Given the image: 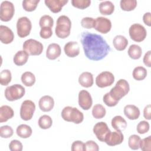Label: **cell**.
<instances>
[{"instance_id":"1","label":"cell","mask_w":151,"mask_h":151,"mask_svg":"<svg viewBox=\"0 0 151 151\" xmlns=\"http://www.w3.org/2000/svg\"><path fill=\"white\" fill-rule=\"evenodd\" d=\"M81 42L86 57L92 61L103 60L111 51L110 45L103 37L96 34L82 32Z\"/></svg>"},{"instance_id":"2","label":"cell","mask_w":151,"mask_h":151,"mask_svg":"<svg viewBox=\"0 0 151 151\" xmlns=\"http://www.w3.org/2000/svg\"><path fill=\"white\" fill-rule=\"evenodd\" d=\"M71 28V21L67 16L61 15L58 18L55 33L58 38L64 39L68 37L70 34Z\"/></svg>"},{"instance_id":"3","label":"cell","mask_w":151,"mask_h":151,"mask_svg":"<svg viewBox=\"0 0 151 151\" xmlns=\"http://www.w3.org/2000/svg\"><path fill=\"white\" fill-rule=\"evenodd\" d=\"M61 114L63 120L75 124H80L84 120L83 113L76 107L66 106L63 109Z\"/></svg>"},{"instance_id":"4","label":"cell","mask_w":151,"mask_h":151,"mask_svg":"<svg viewBox=\"0 0 151 151\" xmlns=\"http://www.w3.org/2000/svg\"><path fill=\"white\" fill-rule=\"evenodd\" d=\"M129 90V83L124 79H120L109 93L113 99L119 101L122 98L127 94Z\"/></svg>"},{"instance_id":"5","label":"cell","mask_w":151,"mask_h":151,"mask_svg":"<svg viewBox=\"0 0 151 151\" xmlns=\"http://www.w3.org/2000/svg\"><path fill=\"white\" fill-rule=\"evenodd\" d=\"M25 93V88L21 84H15L7 87L5 90V97L10 101L21 99Z\"/></svg>"},{"instance_id":"6","label":"cell","mask_w":151,"mask_h":151,"mask_svg":"<svg viewBox=\"0 0 151 151\" xmlns=\"http://www.w3.org/2000/svg\"><path fill=\"white\" fill-rule=\"evenodd\" d=\"M22 48L29 55H39L42 52L44 47L40 41L34 39H28L24 42Z\"/></svg>"},{"instance_id":"7","label":"cell","mask_w":151,"mask_h":151,"mask_svg":"<svg viewBox=\"0 0 151 151\" xmlns=\"http://www.w3.org/2000/svg\"><path fill=\"white\" fill-rule=\"evenodd\" d=\"M129 32L130 38L137 42L143 41L147 35L145 28L140 24H132L129 28Z\"/></svg>"},{"instance_id":"8","label":"cell","mask_w":151,"mask_h":151,"mask_svg":"<svg viewBox=\"0 0 151 151\" xmlns=\"http://www.w3.org/2000/svg\"><path fill=\"white\" fill-rule=\"evenodd\" d=\"M31 28L32 24L28 18L22 17L18 18L17 22V34L20 38H24L29 35Z\"/></svg>"},{"instance_id":"9","label":"cell","mask_w":151,"mask_h":151,"mask_svg":"<svg viewBox=\"0 0 151 151\" xmlns=\"http://www.w3.org/2000/svg\"><path fill=\"white\" fill-rule=\"evenodd\" d=\"M35 110V103L31 100H26L21 104L20 107V117L22 120L28 121L33 117Z\"/></svg>"},{"instance_id":"10","label":"cell","mask_w":151,"mask_h":151,"mask_svg":"<svg viewBox=\"0 0 151 151\" xmlns=\"http://www.w3.org/2000/svg\"><path fill=\"white\" fill-rule=\"evenodd\" d=\"M15 13L14 4L8 1H3L0 6V19L2 21L8 22L10 21Z\"/></svg>"},{"instance_id":"11","label":"cell","mask_w":151,"mask_h":151,"mask_svg":"<svg viewBox=\"0 0 151 151\" xmlns=\"http://www.w3.org/2000/svg\"><path fill=\"white\" fill-rule=\"evenodd\" d=\"M114 81V76L111 72L103 71L96 78V84L100 88L110 86Z\"/></svg>"},{"instance_id":"12","label":"cell","mask_w":151,"mask_h":151,"mask_svg":"<svg viewBox=\"0 0 151 151\" xmlns=\"http://www.w3.org/2000/svg\"><path fill=\"white\" fill-rule=\"evenodd\" d=\"M124 140V136L121 131L110 132L106 136L104 142L110 146H114L121 144Z\"/></svg>"},{"instance_id":"13","label":"cell","mask_w":151,"mask_h":151,"mask_svg":"<svg viewBox=\"0 0 151 151\" xmlns=\"http://www.w3.org/2000/svg\"><path fill=\"white\" fill-rule=\"evenodd\" d=\"M95 20L96 24L94 28L97 31L101 34H107L110 31L111 22L109 19L103 17H99Z\"/></svg>"},{"instance_id":"14","label":"cell","mask_w":151,"mask_h":151,"mask_svg":"<svg viewBox=\"0 0 151 151\" xmlns=\"http://www.w3.org/2000/svg\"><path fill=\"white\" fill-rule=\"evenodd\" d=\"M93 130L97 139L100 142H103L104 141L106 136L110 132H111L106 123L104 122L97 123L94 125Z\"/></svg>"},{"instance_id":"15","label":"cell","mask_w":151,"mask_h":151,"mask_svg":"<svg viewBox=\"0 0 151 151\" xmlns=\"http://www.w3.org/2000/svg\"><path fill=\"white\" fill-rule=\"evenodd\" d=\"M93 100L90 93L85 90H81L78 93V104L84 110H88L92 106Z\"/></svg>"},{"instance_id":"16","label":"cell","mask_w":151,"mask_h":151,"mask_svg":"<svg viewBox=\"0 0 151 151\" xmlns=\"http://www.w3.org/2000/svg\"><path fill=\"white\" fill-rule=\"evenodd\" d=\"M14 39V34L12 31L6 26H0V40L2 43L8 44L11 43Z\"/></svg>"},{"instance_id":"17","label":"cell","mask_w":151,"mask_h":151,"mask_svg":"<svg viewBox=\"0 0 151 151\" xmlns=\"http://www.w3.org/2000/svg\"><path fill=\"white\" fill-rule=\"evenodd\" d=\"M38 106L41 110L44 112L51 111L54 106V100L53 98L50 96H44L40 98Z\"/></svg>"},{"instance_id":"18","label":"cell","mask_w":151,"mask_h":151,"mask_svg":"<svg viewBox=\"0 0 151 151\" xmlns=\"http://www.w3.org/2000/svg\"><path fill=\"white\" fill-rule=\"evenodd\" d=\"M68 0H45V4L53 13L60 12L62 8L68 3Z\"/></svg>"},{"instance_id":"19","label":"cell","mask_w":151,"mask_h":151,"mask_svg":"<svg viewBox=\"0 0 151 151\" xmlns=\"http://www.w3.org/2000/svg\"><path fill=\"white\" fill-rule=\"evenodd\" d=\"M65 54L69 57H75L80 53V47L77 42L69 41L64 47Z\"/></svg>"},{"instance_id":"20","label":"cell","mask_w":151,"mask_h":151,"mask_svg":"<svg viewBox=\"0 0 151 151\" xmlns=\"http://www.w3.org/2000/svg\"><path fill=\"white\" fill-rule=\"evenodd\" d=\"M61 53V49L60 46L56 43L50 44L46 51V57L51 60L57 59L60 57Z\"/></svg>"},{"instance_id":"21","label":"cell","mask_w":151,"mask_h":151,"mask_svg":"<svg viewBox=\"0 0 151 151\" xmlns=\"http://www.w3.org/2000/svg\"><path fill=\"white\" fill-rule=\"evenodd\" d=\"M124 114L130 120H136L140 116L139 109L133 104H127L124 107Z\"/></svg>"},{"instance_id":"22","label":"cell","mask_w":151,"mask_h":151,"mask_svg":"<svg viewBox=\"0 0 151 151\" xmlns=\"http://www.w3.org/2000/svg\"><path fill=\"white\" fill-rule=\"evenodd\" d=\"M78 83L82 87L85 88L91 87L94 83L93 74L87 71L82 73L78 77Z\"/></svg>"},{"instance_id":"23","label":"cell","mask_w":151,"mask_h":151,"mask_svg":"<svg viewBox=\"0 0 151 151\" xmlns=\"http://www.w3.org/2000/svg\"><path fill=\"white\" fill-rule=\"evenodd\" d=\"M14 112L9 106L4 105L0 107V123H4L13 117Z\"/></svg>"},{"instance_id":"24","label":"cell","mask_w":151,"mask_h":151,"mask_svg":"<svg viewBox=\"0 0 151 151\" xmlns=\"http://www.w3.org/2000/svg\"><path fill=\"white\" fill-rule=\"evenodd\" d=\"M113 44L114 48L119 51L124 50L127 45H128V40L127 38L122 35H116L113 40Z\"/></svg>"},{"instance_id":"25","label":"cell","mask_w":151,"mask_h":151,"mask_svg":"<svg viewBox=\"0 0 151 151\" xmlns=\"http://www.w3.org/2000/svg\"><path fill=\"white\" fill-rule=\"evenodd\" d=\"M99 11L103 15H110L114 11V4L109 1H102L99 4Z\"/></svg>"},{"instance_id":"26","label":"cell","mask_w":151,"mask_h":151,"mask_svg":"<svg viewBox=\"0 0 151 151\" xmlns=\"http://www.w3.org/2000/svg\"><path fill=\"white\" fill-rule=\"evenodd\" d=\"M111 126L116 130L123 131L127 127V122L126 120L121 116H114L111 122Z\"/></svg>"},{"instance_id":"27","label":"cell","mask_w":151,"mask_h":151,"mask_svg":"<svg viewBox=\"0 0 151 151\" xmlns=\"http://www.w3.org/2000/svg\"><path fill=\"white\" fill-rule=\"evenodd\" d=\"M29 54L24 50L18 51L13 58L14 63L15 65L21 66L24 65L28 61L29 58Z\"/></svg>"},{"instance_id":"28","label":"cell","mask_w":151,"mask_h":151,"mask_svg":"<svg viewBox=\"0 0 151 151\" xmlns=\"http://www.w3.org/2000/svg\"><path fill=\"white\" fill-rule=\"evenodd\" d=\"M16 132L17 135L21 138L27 139L29 137L32 133V130L31 127L25 124H20L17 128Z\"/></svg>"},{"instance_id":"29","label":"cell","mask_w":151,"mask_h":151,"mask_svg":"<svg viewBox=\"0 0 151 151\" xmlns=\"http://www.w3.org/2000/svg\"><path fill=\"white\" fill-rule=\"evenodd\" d=\"M21 81L24 85L27 87H31L35 83V77L33 73L30 71H26L21 76Z\"/></svg>"},{"instance_id":"30","label":"cell","mask_w":151,"mask_h":151,"mask_svg":"<svg viewBox=\"0 0 151 151\" xmlns=\"http://www.w3.org/2000/svg\"><path fill=\"white\" fill-rule=\"evenodd\" d=\"M129 56L133 60L139 59L142 54V50L141 47L136 44L131 45L127 51Z\"/></svg>"},{"instance_id":"31","label":"cell","mask_w":151,"mask_h":151,"mask_svg":"<svg viewBox=\"0 0 151 151\" xmlns=\"http://www.w3.org/2000/svg\"><path fill=\"white\" fill-rule=\"evenodd\" d=\"M147 74V70L145 67L142 66H137L134 68L132 76L134 80L137 81H141L146 77Z\"/></svg>"},{"instance_id":"32","label":"cell","mask_w":151,"mask_h":151,"mask_svg":"<svg viewBox=\"0 0 151 151\" xmlns=\"http://www.w3.org/2000/svg\"><path fill=\"white\" fill-rule=\"evenodd\" d=\"M106 113V109L100 104L94 105L92 109V115L96 119L103 118Z\"/></svg>"},{"instance_id":"33","label":"cell","mask_w":151,"mask_h":151,"mask_svg":"<svg viewBox=\"0 0 151 151\" xmlns=\"http://www.w3.org/2000/svg\"><path fill=\"white\" fill-rule=\"evenodd\" d=\"M39 127L42 129H48L50 128L52 124V120L48 115L41 116L38 122Z\"/></svg>"},{"instance_id":"34","label":"cell","mask_w":151,"mask_h":151,"mask_svg":"<svg viewBox=\"0 0 151 151\" xmlns=\"http://www.w3.org/2000/svg\"><path fill=\"white\" fill-rule=\"evenodd\" d=\"M136 0H121L120 2V8L124 11H131L134 10L137 6Z\"/></svg>"},{"instance_id":"35","label":"cell","mask_w":151,"mask_h":151,"mask_svg":"<svg viewBox=\"0 0 151 151\" xmlns=\"http://www.w3.org/2000/svg\"><path fill=\"white\" fill-rule=\"evenodd\" d=\"M40 0H25L22 1V8L27 12L34 11L37 7Z\"/></svg>"},{"instance_id":"36","label":"cell","mask_w":151,"mask_h":151,"mask_svg":"<svg viewBox=\"0 0 151 151\" xmlns=\"http://www.w3.org/2000/svg\"><path fill=\"white\" fill-rule=\"evenodd\" d=\"M39 25L42 28H52L54 25L53 18L48 15L42 16L39 21Z\"/></svg>"},{"instance_id":"37","label":"cell","mask_w":151,"mask_h":151,"mask_svg":"<svg viewBox=\"0 0 151 151\" xmlns=\"http://www.w3.org/2000/svg\"><path fill=\"white\" fill-rule=\"evenodd\" d=\"M12 75L9 70H4L0 73V83L2 86H7L11 81Z\"/></svg>"},{"instance_id":"38","label":"cell","mask_w":151,"mask_h":151,"mask_svg":"<svg viewBox=\"0 0 151 151\" xmlns=\"http://www.w3.org/2000/svg\"><path fill=\"white\" fill-rule=\"evenodd\" d=\"M140 137L138 135L132 134L129 137L128 145L132 150H137L139 149Z\"/></svg>"},{"instance_id":"39","label":"cell","mask_w":151,"mask_h":151,"mask_svg":"<svg viewBox=\"0 0 151 151\" xmlns=\"http://www.w3.org/2000/svg\"><path fill=\"white\" fill-rule=\"evenodd\" d=\"M71 4L74 7L80 9H84L88 7L91 4L90 0H72Z\"/></svg>"},{"instance_id":"40","label":"cell","mask_w":151,"mask_h":151,"mask_svg":"<svg viewBox=\"0 0 151 151\" xmlns=\"http://www.w3.org/2000/svg\"><path fill=\"white\" fill-rule=\"evenodd\" d=\"M14 134L12 128L8 125L2 126L0 128V135L2 138H9Z\"/></svg>"},{"instance_id":"41","label":"cell","mask_w":151,"mask_h":151,"mask_svg":"<svg viewBox=\"0 0 151 151\" xmlns=\"http://www.w3.org/2000/svg\"><path fill=\"white\" fill-rule=\"evenodd\" d=\"M139 148L143 151H150L151 150V136H149L145 137L140 142Z\"/></svg>"},{"instance_id":"42","label":"cell","mask_w":151,"mask_h":151,"mask_svg":"<svg viewBox=\"0 0 151 151\" xmlns=\"http://www.w3.org/2000/svg\"><path fill=\"white\" fill-rule=\"evenodd\" d=\"M96 20L91 17H84L81 21V26L87 29H91L94 27Z\"/></svg>"},{"instance_id":"43","label":"cell","mask_w":151,"mask_h":151,"mask_svg":"<svg viewBox=\"0 0 151 151\" xmlns=\"http://www.w3.org/2000/svg\"><path fill=\"white\" fill-rule=\"evenodd\" d=\"M150 129V125L149 122L145 120L140 122L137 125L136 130L138 133L139 134H145L148 132Z\"/></svg>"},{"instance_id":"44","label":"cell","mask_w":151,"mask_h":151,"mask_svg":"<svg viewBox=\"0 0 151 151\" xmlns=\"http://www.w3.org/2000/svg\"><path fill=\"white\" fill-rule=\"evenodd\" d=\"M103 102L104 103V104L109 106V107H113L115 106L117 104V103H119V101L115 100L114 99H113L110 95L109 93H106L104 96H103Z\"/></svg>"},{"instance_id":"45","label":"cell","mask_w":151,"mask_h":151,"mask_svg":"<svg viewBox=\"0 0 151 151\" xmlns=\"http://www.w3.org/2000/svg\"><path fill=\"white\" fill-rule=\"evenodd\" d=\"M99 147L98 145L93 140H88L84 143V151H98Z\"/></svg>"},{"instance_id":"46","label":"cell","mask_w":151,"mask_h":151,"mask_svg":"<svg viewBox=\"0 0 151 151\" xmlns=\"http://www.w3.org/2000/svg\"><path fill=\"white\" fill-rule=\"evenodd\" d=\"M22 148V143L18 140H12L9 144V149L11 151H21Z\"/></svg>"},{"instance_id":"47","label":"cell","mask_w":151,"mask_h":151,"mask_svg":"<svg viewBox=\"0 0 151 151\" xmlns=\"http://www.w3.org/2000/svg\"><path fill=\"white\" fill-rule=\"evenodd\" d=\"M52 35L51 28H42L40 32V37L43 39H48Z\"/></svg>"},{"instance_id":"48","label":"cell","mask_w":151,"mask_h":151,"mask_svg":"<svg viewBox=\"0 0 151 151\" xmlns=\"http://www.w3.org/2000/svg\"><path fill=\"white\" fill-rule=\"evenodd\" d=\"M84 143L80 140L74 141L71 145L72 151H83Z\"/></svg>"},{"instance_id":"49","label":"cell","mask_w":151,"mask_h":151,"mask_svg":"<svg viewBox=\"0 0 151 151\" xmlns=\"http://www.w3.org/2000/svg\"><path fill=\"white\" fill-rule=\"evenodd\" d=\"M150 57H151V51L149 50L147 52H146V53H145L143 57V60L144 64L148 67H151Z\"/></svg>"},{"instance_id":"50","label":"cell","mask_w":151,"mask_h":151,"mask_svg":"<svg viewBox=\"0 0 151 151\" xmlns=\"http://www.w3.org/2000/svg\"><path fill=\"white\" fill-rule=\"evenodd\" d=\"M143 116L146 119L150 120V119H151V106H150V104H147L144 108Z\"/></svg>"},{"instance_id":"51","label":"cell","mask_w":151,"mask_h":151,"mask_svg":"<svg viewBox=\"0 0 151 151\" xmlns=\"http://www.w3.org/2000/svg\"><path fill=\"white\" fill-rule=\"evenodd\" d=\"M143 21L144 23L149 26H151V13L150 12H146L143 16Z\"/></svg>"}]
</instances>
